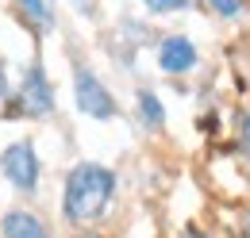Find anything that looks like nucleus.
Here are the masks:
<instances>
[{
	"label": "nucleus",
	"mask_w": 250,
	"mask_h": 238,
	"mask_svg": "<svg viewBox=\"0 0 250 238\" xmlns=\"http://www.w3.org/2000/svg\"><path fill=\"white\" fill-rule=\"evenodd\" d=\"M8 96H12V85H8V69L0 65V104H8Z\"/></svg>",
	"instance_id": "nucleus-12"
},
{
	"label": "nucleus",
	"mask_w": 250,
	"mask_h": 238,
	"mask_svg": "<svg viewBox=\"0 0 250 238\" xmlns=\"http://www.w3.org/2000/svg\"><path fill=\"white\" fill-rule=\"evenodd\" d=\"M16 12L35 27V35H46L54 27V12H50V0H12Z\"/></svg>",
	"instance_id": "nucleus-8"
},
{
	"label": "nucleus",
	"mask_w": 250,
	"mask_h": 238,
	"mask_svg": "<svg viewBox=\"0 0 250 238\" xmlns=\"http://www.w3.org/2000/svg\"><path fill=\"white\" fill-rule=\"evenodd\" d=\"M73 104H77L81 116H89V119L116 116V96L108 92V85L96 77L89 65H73Z\"/></svg>",
	"instance_id": "nucleus-3"
},
{
	"label": "nucleus",
	"mask_w": 250,
	"mask_h": 238,
	"mask_svg": "<svg viewBox=\"0 0 250 238\" xmlns=\"http://www.w3.org/2000/svg\"><path fill=\"white\" fill-rule=\"evenodd\" d=\"M143 4H146L154 16H169V12H185L192 0H143Z\"/></svg>",
	"instance_id": "nucleus-10"
},
{
	"label": "nucleus",
	"mask_w": 250,
	"mask_h": 238,
	"mask_svg": "<svg viewBox=\"0 0 250 238\" xmlns=\"http://www.w3.org/2000/svg\"><path fill=\"white\" fill-rule=\"evenodd\" d=\"M204 8L216 12V16H223V20H235V16L243 12V0H204Z\"/></svg>",
	"instance_id": "nucleus-9"
},
{
	"label": "nucleus",
	"mask_w": 250,
	"mask_h": 238,
	"mask_svg": "<svg viewBox=\"0 0 250 238\" xmlns=\"http://www.w3.org/2000/svg\"><path fill=\"white\" fill-rule=\"evenodd\" d=\"M116 196V173L100 161H77L62 184V215L73 227H93L108 215Z\"/></svg>",
	"instance_id": "nucleus-1"
},
{
	"label": "nucleus",
	"mask_w": 250,
	"mask_h": 238,
	"mask_svg": "<svg viewBox=\"0 0 250 238\" xmlns=\"http://www.w3.org/2000/svg\"><path fill=\"white\" fill-rule=\"evenodd\" d=\"M247 227H250V219H247ZM247 238H250V231H247Z\"/></svg>",
	"instance_id": "nucleus-14"
},
{
	"label": "nucleus",
	"mask_w": 250,
	"mask_h": 238,
	"mask_svg": "<svg viewBox=\"0 0 250 238\" xmlns=\"http://www.w3.org/2000/svg\"><path fill=\"white\" fill-rule=\"evenodd\" d=\"M239 146H243V154L250 158V108L239 116Z\"/></svg>",
	"instance_id": "nucleus-11"
},
{
	"label": "nucleus",
	"mask_w": 250,
	"mask_h": 238,
	"mask_svg": "<svg viewBox=\"0 0 250 238\" xmlns=\"http://www.w3.org/2000/svg\"><path fill=\"white\" fill-rule=\"evenodd\" d=\"M0 235L4 238H50L46 231V223L27 208H12L4 211V219H0Z\"/></svg>",
	"instance_id": "nucleus-6"
},
{
	"label": "nucleus",
	"mask_w": 250,
	"mask_h": 238,
	"mask_svg": "<svg viewBox=\"0 0 250 238\" xmlns=\"http://www.w3.org/2000/svg\"><path fill=\"white\" fill-rule=\"evenodd\" d=\"M0 173H4V180L12 188L35 192L39 177H42V161H39L31 142H12V146H4V154H0Z\"/></svg>",
	"instance_id": "nucleus-4"
},
{
	"label": "nucleus",
	"mask_w": 250,
	"mask_h": 238,
	"mask_svg": "<svg viewBox=\"0 0 250 238\" xmlns=\"http://www.w3.org/2000/svg\"><path fill=\"white\" fill-rule=\"evenodd\" d=\"M12 100V108L8 112H16V116H27V119H42L54 112V81L46 77V69L31 61L27 65V73H23V81H20V89L8 96Z\"/></svg>",
	"instance_id": "nucleus-2"
},
{
	"label": "nucleus",
	"mask_w": 250,
	"mask_h": 238,
	"mask_svg": "<svg viewBox=\"0 0 250 238\" xmlns=\"http://www.w3.org/2000/svg\"><path fill=\"white\" fill-rule=\"evenodd\" d=\"M135 108H139V123H143L146 131H162L166 108H162V100H158L154 89H139L135 92Z\"/></svg>",
	"instance_id": "nucleus-7"
},
{
	"label": "nucleus",
	"mask_w": 250,
	"mask_h": 238,
	"mask_svg": "<svg viewBox=\"0 0 250 238\" xmlns=\"http://www.w3.org/2000/svg\"><path fill=\"white\" fill-rule=\"evenodd\" d=\"M188 238H200V235H196V231H188Z\"/></svg>",
	"instance_id": "nucleus-13"
},
{
	"label": "nucleus",
	"mask_w": 250,
	"mask_h": 238,
	"mask_svg": "<svg viewBox=\"0 0 250 238\" xmlns=\"http://www.w3.org/2000/svg\"><path fill=\"white\" fill-rule=\"evenodd\" d=\"M196 61H200V54H196L192 39H185V35H166V39L158 42V65H162V73H169V77L192 73Z\"/></svg>",
	"instance_id": "nucleus-5"
}]
</instances>
